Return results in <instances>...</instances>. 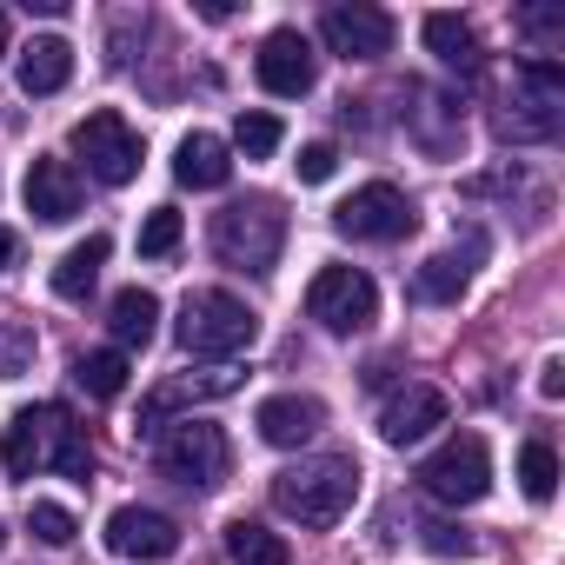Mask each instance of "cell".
Masks as SVG:
<instances>
[{
  "label": "cell",
  "instance_id": "30bf717a",
  "mask_svg": "<svg viewBox=\"0 0 565 565\" xmlns=\"http://www.w3.org/2000/svg\"><path fill=\"white\" fill-rule=\"evenodd\" d=\"M333 226H340L347 239L386 246V239H406V233L419 226V213H413V200H406L393 180H373V186H360V193H347V200L333 206Z\"/></svg>",
  "mask_w": 565,
  "mask_h": 565
},
{
  "label": "cell",
  "instance_id": "1f68e13d",
  "mask_svg": "<svg viewBox=\"0 0 565 565\" xmlns=\"http://www.w3.org/2000/svg\"><path fill=\"white\" fill-rule=\"evenodd\" d=\"M519 34H532V41L552 47V41L565 34V14H558V8H525V14H519Z\"/></svg>",
  "mask_w": 565,
  "mask_h": 565
},
{
  "label": "cell",
  "instance_id": "6da1fadb",
  "mask_svg": "<svg viewBox=\"0 0 565 565\" xmlns=\"http://www.w3.org/2000/svg\"><path fill=\"white\" fill-rule=\"evenodd\" d=\"M0 466H8L14 479H34V472H47V466H61L67 479H94V446H87V433L74 426V413L67 406H28V413H14V426L0 433Z\"/></svg>",
  "mask_w": 565,
  "mask_h": 565
},
{
  "label": "cell",
  "instance_id": "4dcf8cb0",
  "mask_svg": "<svg viewBox=\"0 0 565 565\" xmlns=\"http://www.w3.org/2000/svg\"><path fill=\"white\" fill-rule=\"evenodd\" d=\"M28 353H34V333L28 327H0V380H14L28 366Z\"/></svg>",
  "mask_w": 565,
  "mask_h": 565
},
{
  "label": "cell",
  "instance_id": "9a60e30c",
  "mask_svg": "<svg viewBox=\"0 0 565 565\" xmlns=\"http://www.w3.org/2000/svg\"><path fill=\"white\" fill-rule=\"evenodd\" d=\"M253 426H259L266 446H307V439L327 426V406H320L313 393H273V399H259Z\"/></svg>",
  "mask_w": 565,
  "mask_h": 565
},
{
  "label": "cell",
  "instance_id": "277c9868",
  "mask_svg": "<svg viewBox=\"0 0 565 565\" xmlns=\"http://www.w3.org/2000/svg\"><path fill=\"white\" fill-rule=\"evenodd\" d=\"M558 120H565V67L545 61V54L519 61L512 94H505V107L492 114V134L512 140V147H525V140H552Z\"/></svg>",
  "mask_w": 565,
  "mask_h": 565
},
{
  "label": "cell",
  "instance_id": "ffe728a7",
  "mask_svg": "<svg viewBox=\"0 0 565 565\" xmlns=\"http://www.w3.org/2000/svg\"><path fill=\"white\" fill-rule=\"evenodd\" d=\"M67 81H74V47L61 34H41L21 47V87L28 94H61Z\"/></svg>",
  "mask_w": 565,
  "mask_h": 565
},
{
  "label": "cell",
  "instance_id": "d590c367",
  "mask_svg": "<svg viewBox=\"0 0 565 565\" xmlns=\"http://www.w3.org/2000/svg\"><path fill=\"white\" fill-rule=\"evenodd\" d=\"M0 61H8V14H0Z\"/></svg>",
  "mask_w": 565,
  "mask_h": 565
},
{
  "label": "cell",
  "instance_id": "7a4b0ae2",
  "mask_svg": "<svg viewBox=\"0 0 565 565\" xmlns=\"http://www.w3.org/2000/svg\"><path fill=\"white\" fill-rule=\"evenodd\" d=\"M360 499V459L347 452H313L287 472H273V505L300 525H340Z\"/></svg>",
  "mask_w": 565,
  "mask_h": 565
},
{
  "label": "cell",
  "instance_id": "7402d4cb",
  "mask_svg": "<svg viewBox=\"0 0 565 565\" xmlns=\"http://www.w3.org/2000/svg\"><path fill=\"white\" fill-rule=\"evenodd\" d=\"M426 47H433L452 74H479V67H486L479 34H472V21H459V14H426Z\"/></svg>",
  "mask_w": 565,
  "mask_h": 565
},
{
  "label": "cell",
  "instance_id": "836d02e7",
  "mask_svg": "<svg viewBox=\"0 0 565 565\" xmlns=\"http://www.w3.org/2000/svg\"><path fill=\"white\" fill-rule=\"evenodd\" d=\"M539 393H545V399H558V393H565V366H558V360H545V366H539Z\"/></svg>",
  "mask_w": 565,
  "mask_h": 565
},
{
  "label": "cell",
  "instance_id": "d6a6232c",
  "mask_svg": "<svg viewBox=\"0 0 565 565\" xmlns=\"http://www.w3.org/2000/svg\"><path fill=\"white\" fill-rule=\"evenodd\" d=\"M426 545H433V552H472V539H466L459 525H426Z\"/></svg>",
  "mask_w": 565,
  "mask_h": 565
},
{
  "label": "cell",
  "instance_id": "8fae6325",
  "mask_svg": "<svg viewBox=\"0 0 565 565\" xmlns=\"http://www.w3.org/2000/svg\"><path fill=\"white\" fill-rule=\"evenodd\" d=\"M253 74H259V87H266V94H279V100H300V94H313V81H320L313 41H307L300 28H273V34L259 41V61H253Z\"/></svg>",
  "mask_w": 565,
  "mask_h": 565
},
{
  "label": "cell",
  "instance_id": "e0dca14e",
  "mask_svg": "<svg viewBox=\"0 0 565 565\" xmlns=\"http://www.w3.org/2000/svg\"><path fill=\"white\" fill-rule=\"evenodd\" d=\"M226 393H239V373L233 366H206V373H180V380H167V386H153V399L140 406V433H153L173 406H200V399H226Z\"/></svg>",
  "mask_w": 565,
  "mask_h": 565
},
{
  "label": "cell",
  "instance_id": "8992f818",
  "mask_svg": "<svg viewBox=\"0 0 565 565\" xmlns=\"http://www.w3.org/2000/svg\"><path fill=\"white\" fill-rule=\"evenodd\" d=\"M153 459H160V472H167L173 486H186V492H213V486L226 479V466H233V446H226L220 426L186 419V426H173V433L160 439Z\"/></svg>",
  "mask_w": 565,
  "mask_h": 565
},
{
  "label": "cell",
  "instance_id": "ba28073f",
  "mask_svg": "<svg viewBox=\"0 0 565 565\" xmlns=\"http://www.w3.org/2000/svg\"><path fill=\"white\" fill-rule=\"evenodd\" d=\"M307 313L327 333H360V327L380 320V287H373L360 266H320L313 287H307Z\"/></svg>",
  "mask_w": 565,
  "mask_h": 565
},
{
  "label": "cell",
  "instance_id": "d4e9b609",
  "mask_svg": "<svg viewBox=\"0 0 565 565\" xmlns=\"http://www.w3.org/2000/svg\"><path fill=\"white\" fill-rule=\"evenodd\" d=\"M74 380H81L87 399H120L127 393V353H81Z\"/></svg>",
  "mask_w": 565,
  "mask_h": 565
},
{
  "label": "cell",
  "instance_id": "5bb4252c",
  "mask_svg": "<svg viewBox=\"0 0 565 565\" xmlns=\"http://www.w3.org/2000/svg\"><path fill=\"white\" fill-rule=\"evenodd\" d=\"M452 419V399L439 393V386H406V393H393L386 399V413H380V439L386 446H419L433 426H446Z\"/></svg>",
  "mask_w": 565,
  "mask_h": 565
},
{
  "label": "cell",
  "instance_id": "2e32d148",
  "mask_svg": "<svg viewBox=\"0 0 565 565\" xmlns=\"http://www.w3.org/2000/svg\"><path fill=\"white\" fill-rule=\"evenodd\" d=\"M28 213L47 220V226H67V220L81 213V173H74L67 160L41 153V160L28 167Z\"/></svg>",
  "mask_w": 565,
  "mask_h": 565
},
{
  "label": "cell",
  "instance_id": "ac0fdd59",
  "mask_svg": "<svg viewBox=\"0 0 565 565\" xmlns=\"http://www.w3.org/2000/svg\"><path fill=\"white\" fill-rule=\"evenodd\" d=\"M479 253H486V239L472 233L459 253H439V259H426V266L413 273V294H419V300H433V307L459 300V294H466V279H472V259H479Z\"/></svg>",
  "mask_w": 565,
  "mask_h": 565
},
{
  "label": "cell",
  "instance_id": "f1b7e54d",
  "mask_svg": "<svg viewBox=\"0 0 565 565\" xmlns=\"http://www.w3.org/2000/svg\"><path fill=\"white\" fill-rule=\"evenodd\" d=\"M173 246H180V213H173V206H153L147 226H140V253H147V259H167Z\"/></svg>",
  "mask_w": 565,
  "mask_h": 565
},
{
  "label": "cell",
  "instance_id": "9c48e42d",
  "mask_svg": "<svg viewBox=\"0 0 565 565\" xmlns=\"http://www.w3.org/2000/svg\"><path fill=\"white\" fill-rule=\"evenodd\" d=\"M67 147H74V160H87V173H94L100 186H127V180L140 173V134H134L114 107L87 114V120L67 134Z\"/></svg>",
  "mask_w": 565,
  "mask_h": 565
},
{
  "label": "cell",
  "instance_id": "4316f807",
  "mask_svg": "<svg viewBox=\"0 0 565 565\" xmlns=\"http://www.w3.org/2000/svg\"><path fill=\"white\" fill-rule=\"evenodd\" d=\"M233 147H239L246 160H266V153L279 147V120H273V114H239V120H233Z\"/></svg>",
  "mask_w": 565,
  "mask_h": 565
},
{
  "label": "cell",
  "instance_id": "e575fe53",
  "mask_svg": "<svg viewBox=\"0 0 565 565\" xmlns=\"http://www.w3.org/2000/svg\"><path fill=\"white\" fill-rule=\"evenodd\" d=\"M21 259V233H8V226H0V273H8Z\"/></svg>",
  "mask_w": 565,
  "mask_h": 565
},
{
  "label": "cell",
  "instance_id": "44dd1931",
  "mask_svg": "<svg viewBox=\"0 0 565 565\" xmlns=\"http://www.w3.org/2000/svg\"><path fill=\"white\" fill-rule=\"evenodd\" d=\"M107 253H114L107 233H87L81 246H67L61 266H54V294H61V300H87L94 279H100V266H107Z\"/></svg>",
  "mask_w": 565,
  "mask_h": 565
},
{
  "label": "cell",
  "instance_id": "52a82bcc",
  "mask_svg": "<svg viewBox=\"0 0 565 565\" xmlns=\"http://www.w3.org/2000/svg\"><path fill=\"white\" fill-rule=\"evenodd\" d=\"M419 486H426L439 505H479V499L492 492V452H486V439H479V433L446 439V446L419 466Z\"/></svg>",
  "mask_w": 565,
  "mask_h": 565
},
{
  "label": "cell",
  "instance_id": "3957f363",
  "mask_svg": "<svg viewBox=\"0 0 565 565\" xmlns=\"http://www.w3.org/2000/svg\"><path fill=\"white\" fill-rule=\"evenodd\" d=\"M279 246H287V206L273 193H246L213 213V253L239 273H273Z\"/></svg>",
  "mask_w": 565,
  "mask_h": 565
},
{
  "label": "cell",
  "instance_id": "603a6c76",
  "mask_svg": "<svg viewBox=\"0 0 565 565\" xmlns=\"http://www.w3.org/2000/svg\"><path fill=\"white\" fill-rule=\"evenodd\" d=\"M107 327H114V340H120V347H147V340H153V327H160V300H153L147 287H127V294H114Z\"/></svg>",
  "mask_w": 565,
  "mask_h": 565
},
{
  "label": "cell",
  "instance_id": "7c38bea8",
  "mask_svg": "<svg viewBox=\"0 0 565 565\" xmlns=\"http://www.w3.org/2000/svg\"><path fill=\"white\" fill-rule=\"evenodd\" d=\"M320 41L340 61H380V54H393V14L366 8V0H353V8H327L320 14Z\"/></svg>",
  "mask_w": 565,
  "mask_h": 565
},
{
  "label": "cell",
  "instance_id": "f546056e",
  "mask_svg": "<svg viewBox=\"0 0 565 565\" xmlns=\"http://www.w3.org/2000/svg\"><path fill=\"white\" fill-rule=\"evenodd\" d=\"M294 167H300V180H307V186H320V180H333V167H340V147H333V140H307Z\"/></svg>",
  "mask_w": 565,
  "mask_h": 565
},
{
  "label": "cell",
  "instance_id": "5b68a950",
  "mask_svg": "<svg viewBox=\"0 0 565 565\" xmlns=\"http://www.w3.org/2000/svg\"><path fill=\"white\" fill-rule=\"evenodd\" d=\"M259 340V313L239 300V294H220V287H200V294H186L180 300V347L193 353V360H233V353H246Z\"/></svg>",
  "mask_w": 565,
  "mask_h": 565
},
{
  "label": "cell",
  "instance_id": "cb8c5ba5",
  "mask_svg": "<svg viewBox=\"0 0 565 565\" xmlns=\"http://www.w3.org/2000/svg\"><path fill=\"white\" fill-rule=\"evenodd\" d=\"M226 558L233 565H294V545L266 525H253V519H233L226 525Z\"/></svg>",
  "mask_w": 565,
  "mask_h": 565
},
{
  "label": "cell",
  "instance_id": "4fadbf2b",
  "mask_svg": "<svg viewBox=\"0 0 565 565\" xmlns=\"http://www.w3.org/2000/svg\"><path fill=\"white\" fill-rule=\"evenodd\" d=\"M107 552L134 558V565H160V558L180 552V525L167 512H153V505H120L107 519Z\"/></svg>",
  "mask_w": 565,
  "mask_h": 565
},
{
  "label": "cell",
  "instance_id": "484cf974",
  "mask_svg": "<svg viewBox=\"0 0 565 565\" xmlns=\"http://www.w3.org/2000/svg\"><path fill=\"white\" fill-rule=\"evenodd\" d=\"M519 486H525V499H539V505L558 492V452H552L545 439H525V446H519Z\"/></svg>",
  "mask_w": 565,
  "mask_h": 565
},
{
  "label": "cell",
  "instance_id": "d6986e66",
  "mask_svg": "<svg viewBox=\"0 0 565 565\" xmlns=\"http://www.w3.org/2000/svg\"><path fill=\"white\" fill-rule=\"evenodd\" d=\"M173 180H180V186H200V193L226 186V180H233L226 140H220V134H186V140H180V153H173Z\"/></svg>",
  "mask_w": 565,
  "mask_h": 565
},
{
  "label": "cell",
  "instance_id": "83f0119b",
  "mask_svg": "<svg viewBox=\"0 0 565 565\" xmlns=\"http://www.w3.org/2000/svg\"><path fill=\"white\" fill-rule=\"evenodd\" d=\"M28 532H34L41 545H67L81 525H74V512H67V505H54V499H34V505H28Z\"/></svg>",
  "mask_w": 565,
  "mask_h": 565
}]
</instances>
